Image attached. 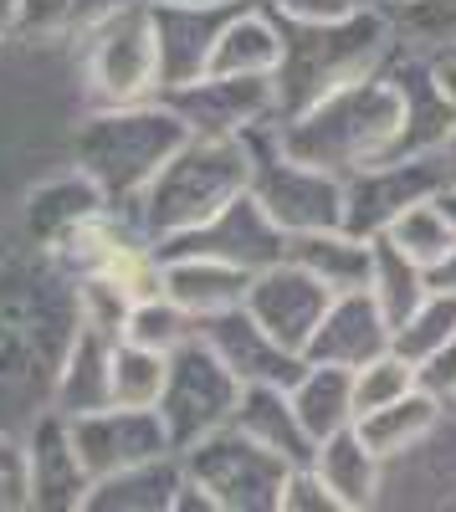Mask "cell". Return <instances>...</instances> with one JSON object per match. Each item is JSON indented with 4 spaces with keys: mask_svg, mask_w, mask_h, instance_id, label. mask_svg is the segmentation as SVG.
Masks as SVG:
<instances>
[{
    "mask_svg": "<svg viewBox=\"0 0 456 512\" xmlns=\"http://www.w3.org/2000/svg\"><path fill=\"white\" fill-rule=\"evenodd\" d=\"M231 11H236V0L231 6H149L154 41H159V67H164V93L211 72L216 41H221V26H226Z\"/></svg>",
    "mask_w": 456,
    "mask_h": 512,
    "instance_id": "d6986e66",
    "label": "cell"
},
{
    "mask_svg": "<svg viewBox=\"0 0 456 512\" xmlns=\"http://www.w3.org/2000/svg\"><path fill=\"white\" fill-rule=\"evenodd\" d=\"M72 441H77V456H82V466H88L93 482L123 472V466H139L149 456L175 451L159 410H129V405H108V410H93V415H77L72 420Z\"/></svg>",
    "mask_w": 456,
    "mask_h": 512,
    "instance_id": "2e32d148",
    "label": "cell"
},
{
    "mask_svg": "<svg viewBox=\"0 0 456 512\" xmlns=\"http://www.w3.org/2000/svg\"><path fill=\"white\" fill-rule=\"evenodd\" d=\"M446 410H451V405H441L436 395H426L421 384H416L405 400L369 410V415H359L354 425H359V436L375 446V451L385 456V466H390V461H400V456H410V451H421V446L436 436V425L446 420Z\"/></svg>",
    "mask_w": 456,
    "mask_h": 512,
    "instance_id": "f1b7e54d",
    "label": "cell"
},
{
    "mask_svg": "<svg viewBox=\"0 0 456 512\" xmlns=\"http://www.w3.org/2000/svg\"><path fill=\"white\" fill-rule=\"evenodd\" d=\"M267 6L287 26H323V21H339V16L364 11V0H267Z\"/></svg>",
    "mask_w": 456,
    "mask_h": 512,
    "instance_id": "f35d334b",
    "label": "cell"
},
{
    "mask_svg": "<svg viewBox=\"0 0 456 512\" xmlns=\"http://www.w3.org/2000/svg\"><path fill=\"white\" fill-rule=\"evenodd\" d=\"M282 512H344L339 497L328 492V482L318 477V466L303 461L287 472V487H282Z\"/></svg>",
    "mask_w": 456,
    "mask_h": 512,
    "instance_id": "74e56055",
    "label": "cell"
},
{
    "mask_svg": "<svg viewBox=\"0 0 456 512\" xmlns=\"http://www.w3.org/2000/svg\"><path fill=\"white\" fill-rule=\"evenodd\" d=\"M416 390V364H410L400 349H385L380 359H369L364 369H354V405L359 415L380 410V405H395Z\"/></svg>",
    "mask_w": 456,
    "mask_h": 512,
    "instance_id": "8d00e7d4",
    "label": "cell"
},
{
    "mask_svg": "<svg viewBox=\"0 0 456 512\" xmlns=\"http://www.w3.org/2000/svg\"><path fill=\"white\" fill-rule=\"evenodd\" d=\"M246 144H252V195L267 205V216L287 236L344 226V180L298 154H287L277 139V123L246 134Z\"/></svg>",
    "mask_w": 456,
    "mask_h": 512,
    "instance_id": "52a82bcc",
    "label": "cell"
},
{
    "mask_svg": "<svg viewBox=\"0 0 456 512\" xmlns=\"http://www.w3.org/2000/svg\"><path fill=\"white\" fill-rule=\"evenodd\" d=\"M441 205L451 210V221H456V185H446V190H441Z\"/></svg>",
    "mask_w": 456,
    "mask_h": 512,
    "instance_id": "bcb514c9",
    "label": "cell"
},
{
    "mask_svg": "<svg viewBox=\"0 0 456 512\" xmlns=\"http://www.w3.org/2000/svg\"><path fill=\"white\" fill-rule=\"evenodd\" d=\"M328 303H334V292H328L313 272H303L293 256L262 267L252 277V287H246V313H252L277 344H287L293 354H308Z\"/></svg>",
    "mask_w": 456,
    "mask_h": 512,
    "instance_id": "5bb4252c",
    "label": "cell"
},
{
    "mask_svg": "<svg viewBox=\"0 0 456 512\" xmlns=\"http://www.w3.org/2000/svg\"><path fill=\"white\" fill-rule=\"evenodd\" d=\"M246 190H252V144L190 134L134 205V221L149 231L154 246H164L195 231L200 221H211L221 205H231Z\"/></svg>",
    "mask_w": 456,
    "mask_h": 512,
    "instance_id": "5b68a950",
    "label": "cell"
},
{
    "mask_svg": "<svg viewBox=\"0 0 456 512\" xmlns=\"http://www.w3.org/2000/svg\"><path fill=\"white\" fill-rule=\"evenodd\" d=\"M231 425H236L241 436H252L257 446L277 451L282 461H293V466L313 461V446L318 441L308 436V425H303L293 395H287V384H246Z\"/></svg>",
    "mask_w": 456,
    "mask_h": 512,
    "instance_id": "4316f807",
    "label": "cell"
},
{
    "mask_svg": "<svg viewBox=\"0 0 456 512\" xmlns=\"http://www.w3.org/2000/svg\"><path fill=\"white\" fill-rule=\"evenodd\" d=\"M159 262H164V292H170L195 323L241 308L246 287H252V272L216 262V256H190L185 251V256H159Z\"/></svg>",
    "mask_w": 456,
    "mask_h": 512,
    "instance_id": "484cf974",
    "label": "cell"
},
{
    "mask_svg": "<svg viewBox=\"0 0 456 512\" xmlns=\"http://www.w3.org/2000/svg\"><path fill=\"white\" fill-rule=\"evenodd\" d=\"M103 190L82 175L77 164H62V169H47L41 180H31L16 200H11V216H16V231L41 246V251H62L67 236L82 226V221H93L98 210H103Z\"/></svg>",
    "mask_w": 456,
    "mask_h": 512,
    "instance_id": "9a60e30c",
    "label": "cell"
},
{
    "mask_svg": "<svg viewBox=\"0 0 456 512\" xmlns=\"http://www.w3.org/2000/svg\"><path fill=\"white\" fill-rule=\"evenodd\" d=\"M375 11L390 26L395 57H416L436 67L456 57V0H390Z\"/></svg>",
    "mask_w": 456,
    "mask_h": 512,
    "instance_id": "83f0119b",
    "label": "cell"
},
{
    "mask_svg": "<svg viewBox=\"0 0 456 512\" xmlns=\"http://www.w3.org/2000/svg\"><path fill=\"white\" fill-rule=\"evenodd\" d=\"M441 82H446V93L456 98V57H451V62H441Z\"/></svg>",
    "mask_w": 456,
    "mask_h": 512,
    "instance_id": "ee69618b",
    "label": "cell"
},
{
    "mask_svg": "<svg viewBox=\"0 0 456 512\" xmlns=\"http://www.w3.org/2000/svg\"><path fill=\"white\" fill-rule=\"evenodd\" d=\"M185 251L190 256H216V262H231V267L257 277L262 267H272V262L287 256V231L267 216V205L246 190L231 205H221L211 221H200L195 231L159 246V256H185Z\"/></svg>",
    "mask_w": 456,
    "mask_h": 512,
    "instance_id": "7c38bea8",
    "label": "cell"
},
{
    "mask_svg": "<svg viewBox=\"0 0 456 512\" xmlns=\"http://www.w3.org/2000/svg\"><path fill=\"white\" fill-rule=\"evenodd\" d=\"M395 62L390 26L375 6L323 26H287L282 21V62H277V103L282 118L303 113L308 103L349 88L359 77H375Z\"/></svg>",
    "mask_w": 456,
    "mask_h": 512,
    "instance_id": "277c9868",
    "label": "cell"
},
{
    "mask_svg": "<svg viewBox=\"0 0 456 512\" xmlns=\"http://www.w3.org/2000/svg\"><path fill=\"white\" fill-rule=\"evenodd\" d=\"M241 390L246 384L211 354V344H205L200 333L185 349H175L170 354V379H164V395H159V420H164V431H170L175 451L226 431V425L236 420Z\"/></svg>",
    "mask_w": 456,
    "mask_h": 512,
    "instance_id": "9c48e42d",
    "label": "cell"
},
{
    "mask_svg": "<svg viewBox=\"0 0 456 512\" xmlns=\"http://www.w3.org/2000/svg\"><path fill=\"white\" fill-rule=\"evenodd\" d=\"M180 456L190 482L216 502V512H282V487L293 461H282L277 451L241 436L236 425L185 446Z\"/></svg>",
    "mask_w": 456,
    "mask_h": 512,
    "instance_id": "ba28073f",
    "label": "cell"
},
{
    "mask_svg": "<svg viewBox=\"0 0 456 512\" xmlns=\"http://www.w3.org/2000/svg\"><path fill=\"white\" fill-rule=\"evenodd\" d=\"M129 6H139V0H21L16 36L47 41V47H82L103 21Z\"/></svg>",
    "mask_w": 456,
    "mask_h": 512,
    "instance_id": "f546056e",
    "label": "cell"
},
{
    "mask_svg": "<svg viewBox=\"0 0 456 512\" xmlns=\"http://www.w3.org/2000/svg\"><path fill=\"white\" fill-rule=\"evenodd\" d=\"M277 139H282L287 154H298V159L328 169V175H339V180L400 154L405 103H400L390 67L308 103L303 113L277 118Z\"/></svg>",
    "mask_w": 456,
    "mask_h": 512,
    "instance_id": "7a4b0ae2",
    "label": "cell"
},
{
    "mask_svg": "<svg viewBox=\"0 0 456 512\" xmlns=\"http://www.w3.org/2000/svg\"><path fill=\"white\" fill-rule=\"evenodd\" d=\"M431 287H436V282H431V272H426L421 262H410V256H405L390 236H375V267H369V287H364V292L380 303V313L390 318V328L416 313V308L426 303Z\"/></svg>",
    "mask_w": 456,
    "mask_h": 512,
    "instance_id": "1f68e13d",
    "label": "cell"
},
{
    "mask_svg": "<svg viewBox=\"0 0 456 512\" xmlns=\"http://www.w3.org/2000/svg\"><path fill=\"white\" fill-rule=\"evenodd\" d=\"M77 77L88 108H134L164 98V67H159V41L149 6L118 11L103 21L88 41L77 47Z\"/></svg>",
    "mask_w": 456,
    "mask_h": 512,
    "instance_id": "8992f818",
    "label": "cell"
},
{
    "mask_svg": "<svg viewBox=\"0 0 456 512\" xmlns=\"http://www.w3.org/2000/svg\"><path fill=\"white\" fill-rule=\"evenodd\" d=\"M282 62V16L267 0H236V11L221 26L211 72H236V77H277Z\"/></svg>",
    "mask_w": 456,
    "mask_h": 512,
    "instance_id": "d4e9b609",
    "label": "cell"
},
{
    "mask_svg": "<svg viewBox=\"0 0 456 512\" xmlns=\"http://www.w3.org/2000/svg\"><path fill=\"white\" fill-rule=\"evenodd\" d=\"M16 16H21V0H0V47L16 36Z\"/></svg>",
    "mask_w": 456,
    "mask_h": 512,
    "instance_id": "60d3db41",
    "label": "cell"
},
{
    "mask_svg": "<svg viewBox=\"0 0 456 512\" xmlns=\"http://www.w3.org/2000/svg\"><path fill=\"white\" fill-rule=\"evenodd\" d=\"M451 185L446 154H390L380 164L359 169L344 180V226H354L359 236H385L410 205L436 200Z\"/></svg>",
    "mask_w": 456,
    "mask_h": 512,
    "instance_id": "30bf717a",
    "label": "cell"
},
{
    "mask_svg": "<svg viewBox=\"0 0 456 512\" xmlns=\"http://www.w3.org/2000/svg\"><path fill=\"white\" fill-rule=\"evenodd\" d=\"M287 395H293L308 436L323 441L334 431H349L359 420V405H354V369H339V364H303V374L287 384Z\"/></svg>",
    "mask_w": 456,
    "mask_h": 512,
    "instance_id": "4dcf8cb0",
    "label": "cell"
},
{
    "mask_svg": "<svg viewBox=\"0 0 456 512\" xmlns=\"http://www.w3.org/2000/svg\"><path fill=\"white\" fill-rule=\"evenodd\" d=\"M185 487V456L164 451L139 466H123L113 477H98L82 512H175Z\"/></svg>",
    "mask_w": 456,
    "mask_h": 512,
    "instance_id": "603a6c76",
    "label": "cell"
},
{
    "mask_svg": "<svg viewBox=\"0 0 456 512\" xmlns=\"http://www.w3.org/2000/svg\"><path fill=\"white\" fill-rule=\"evenodd\" d=\"M195 333H200V323L175 303L170 292L139 297V303L129 308V323H123V338H129V344H144V349H159V354L185 349Z\"/></svg>",
    "mask_w": 456,
    "mask_h": 512,
    "instance_id": "e575fe53",
    "label": "cell"
},
{
    "mask_svg": "<svg viewBox=\"0 0 456 512\" xmlns=\"http://www.w3.org/2000/svg\"><path fill=\"white\" fill-rule=\"evenodd\" d=\"M390 77H395L400 103H405V139H400V154L446 149L451 128H456V98L446 93L441 67H436V62H416V57H395V62H390Z\"/></svg>",
    "mask_w": 456,
    "mask_h": 512,
    "instance_id": "ffe728a7",
    "label": "cell"
},
{
    "mask_svg": "<svg viewBox=\"0 0 456 512\" xmlns=\"http://www.w3.org/2000/svg\"><path fill=\"white\" fill-rule=\"evenodd\" d=\"M164 379H170V354L129 344V338H118V344H113V405L159 410Z\"/></svg>",
    "mask_w": 456,
    "mask_h": 512,
    "instance_id": "836d02e7",
    "label": "cell"
},
{
    "mask_svg": "<svg viewBox=\"0 0 456 512\" xmlns=\"http://www.w3.org/2000/svg\"><path fill=\"white\" fill-rule=\"evenodd\" d=\"M364 6H390V0H364Z\"/></svg>",
    "mask_w": 456,
    "mask_h": 512,
    "instance_id": "7dc6e473",
    "label": "cell"
},
{
    "mask_svg": "<svg viewBox=\"0 0 456 512\" xmlns=\"http://www.w3.org/2000/svg\"><path fill=\"white\" fill-rule=\"evenodd\" d=\"M313 466L328 482V492L339 497L344 512H364L385 502V456L359 436V425L349 431H334L313 446Z\"/></svg>",
    "mask_w": 456,
    "mask_h": 512,
    "instance_id": "7402d4cb",
    "label": "cell"
},
{
    "mask_svg": "<svg viewBox=\"0 0 456 512\" xmlns=\"http://www.w3.org/2000/svg\"><path fill=\"white\" fill-rule=\"evenodd\" d=\"M21 472H26V507L31 512H82L93 477L77 456L72 420L41 410L21 436Z\"/></svg>",
    "mask_w": 456,
    "mask_h": 512,
    "instance_id": "4fadbf2b",
    "label": "cell"
},
{
    "mask_svg": "<svg viewBox=\"0 0 456 512\" xmlns=\"http://www.w3.org/2000/svg\"><path fill=\"white\" fill-rule=\"evenodd\" d=\"M451 338H456V292H441V287H431L426 303L410 313L405 323H395V349L410 364H421L426 354L451 344Z\"/></svg>",
    "mask_w": 456,
    "mask_h": 512,
    "instance_id": "d590c367",
    "label": "cell"
},
{
    "mask_svg": "<svg viewBox=\"0 0 456 512\" xmlns=\"http://www.w3.org/2000/svg\"><path fill=\"white\" fill-rule=\"evenodd\" d=\"M185 139L190 128L164 98L134 103V108H88L72 128L67 159L103 190L113 210H134L164 169V159Z\"/></svg>",
    "mask_w": 456,
    "mask_h": 512,
    "instance_id": "3957f363",
    "label": "cell"
},
{
    "mask_svg": "<svg viewBox=\"0 0 456 512\" xmlns=\"http://www.w3.org/2000/svg\"><path fill=\"white\" fill-rule=\"evenodd\" d=\"M113 344H118L113 333L82 323L77 338H72V349H67V359H62V369H57L47 410H57L67 420L108 410L113 405Z\"/></svg>",
    "mask_w": 456,
    "mask_h": 512,
    "instance_id": "44dd1931",
    "label": "cell"
},
{
    "mask_svg": "<svg viewBox=\"0 0 456 512\" xmlns=\"http://www.w3.org/2000/svg\"><path fill=\"white\" fill-rule=\"evenodd\" d=\"M441 154H446V169H451V185H456V128H451V139H446V149H441Z\"/></svg>",
    "mask_w": 456,
    "mask_h": 512,
    "instance_id": "f6af8a7d",
    "label": "cell"
},
{
    "mask_svg": "<svg viewBox=\"0 0 456 512\" xmlns=\"http://www.w3.org/2000/svg\"><path fill=\"white\" fill-rule=\"evenodd\" d=\"M164 103L180 113V123L190 134H205V139H246V134H257V128L282 118L277 77L205 72V77L185 82V88H170Z\"/></svg>",
    "mask_w": 456,
    "mask_h": 512,
    "instance_id": "8fae6325",
    "label": "cell"
},
{
    "mask_svg": "<svg viewBox=\"0 0 456 512\" xmlns=\"http://www.w3.org/2000/svg\"><path fill=\"white\" fill-rule=\"evenodd\" d=\"M144 6H231V0H144Z\"/></svg>",
    "mask_w": 456,
    "mask_h": 512,
    "instance_id": "7bdbcfd3",
    "label": "cell"
},
{
    "mask_svg": "<svg viewBox=\"0 0 456 512\" xmlns=\"http://www.w3.org/2000/svg\"><path fill=\"white\" fill-rule=\"evenodd\" d=\"M385 349H395V328L380 313V303L369 292H339L334 303H328V313H323V323H318L303 359L339 364V369H364Z\"/></svg>",
    "mask_w": 456,
    "mask_h": 512,
    "instance_id": "ac0fdd59",
    "label": "cell"
},
{
    "mask_svg": "<svg viewBox=\"0 0 456 512\" xmlns=\"http://www.w3.org/2000/svg\"><path fill=\"white\" fill-rule=\"evenodd\" d=\"M77 272L57 251H41L16 231L11 200H0V431L26 425L52 405L57 369L72 349Z\"/></svg>",
    "mask_w": 456,
    "mask_h": 512,
    "instance_id": "6da1fadb",
    "label": "cell"
},
{
    "mask_svg": "<svg viewBox=\"0 0 456 512\" xmlns=\"http://www.w3.org/2000/svg\"><path fill=\"white\" fill-rule=\"evenodd\" d=\"M431 282H436L441 292H456V251H451V256H446V262H441V267L431 272Z\"/></svg>",
    "mask_w": 456,
    "mask_h": 512,
    "instance_id": "b9f144b4",
    "label": "cell"
},
{
    "mask_svg": "<svg viewBox=\"0 0 456 512\" xmlns=\"http://www.w3.org/2000/svg\"><path fill=\"white\" fill-rule=\"evenodd\" d=\"M416 384L426 395H436L441 405H456V338L416 364Z\"/></svg>",
    "mask_w": 456,
    "mask_h": 512,
    "instance_id": "ab89813d",
    "label": "cell"
},
{
    "mask_svg": "<svg viewBox=\"0 0 456 512\" xmlns=\"http://www.w3.org/2000/svg\"><path fill=\"white\" fill-rule=\"evenodd\" d=\"M385 236L410 256V262H421L426 272H436L446 256L456 251V221H451V210L441 205V195H436V200H421V205H410Z\"/></svg>",
    "mask_w": 456,
    "mask_h": 512,
    "instance_id": "d6a6232c",
    "label": "cell"
},
{
    "mask_svg": "<svg viewBox=\"0 0 456 512\" xmlns=\"http://www.w3.org/2000/svg\"><path fill=\"white\" fill-rule=\"evenodd\" d=\"M200 338L211 344V354L241 379V384H293L303 374V354H293L287 344H277V338L241 308L231 313H216L200 323Z\"/></svg>",
    "mask_w": 456,
    "mask_h": 512,
    "instance_id": "e0dca14e",
    "label": "cell"
},
{
    "mask_svg": "<svg viewBox=\"0 0 456 512\" xmlns=\"http://www.w3.org/2000/svg\"><path fill=\"white\" fill-rule=\"evenodd\" d=\"M287 256L313 272L328 292H364L369 287V267H375V236H359L354 226H323V231H303L287 236Z\"/></svg>",
    "mask_w": 456,
    "mask_h": 512,
    "instance_id": "cb8c5ba5",
    "label": "cell"
}]
</instances>
